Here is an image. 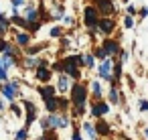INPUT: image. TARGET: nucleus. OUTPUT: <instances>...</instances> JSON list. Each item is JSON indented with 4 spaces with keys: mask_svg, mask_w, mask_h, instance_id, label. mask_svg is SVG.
<instances>
[{
    "mask_svg": "<svg viewBox=\"0 0 148 140\" xmlns=\"http://www.w3.org/2000/svg\"><path fill=\"white\" fill-rule=\"evenodd\" d=\"M81 130H83V134H85L89 140H99V136H97V132H95V126H93V122H89V120H83V122H81Z\"/></svg>",
    "mask_w": 148,
    "mask_h": 140,
    "instance_id": "obj_18",
    "label": "nucleus"
},
{
    "mask_svg": "<svg viewBox=\"0 0 148 140\" xmlns=\"http://www.w3.org/2000/svg\"><path fill=\"white\" fill-rule=\"evenodd\" d=\"M89 93H91V100H93V102H101V100H103V87H101V81L91 79V81H89Z\"/></svg>",
    "mask_w": 148,
    "mask_h": 140,
    "instance_id": "obj_16",
    "label": "nucleus"
},
{
    "mask_svg": "<svg viewBox=\"0 0 148 140\" xmlns=\"http://www.w3.org/2000/svg\"><path fill=\"white\" fill-rule=\"evenodd\" d=\"M128 59H130V51H128V49H122V51H120V55H118V61L126 65V63H128Z\"/></svg>",
    "mask_w": 148,
    "mask_h": 140,
    "instance_id": "obj_35",
    "label": "nucleus"
},
{
    "mask_svg": "<svg viewBox=\"0 0 148 140\" xmlns=\"http://www.w3.org/2000/svg\"><path fill=\"white\" fill-rule=\"evenodd\" d=\"M0 85H2V83H0Z\"/></svg>",
    "mask_w": 148,
    "mask_h": 140,
    "instance_id": "obj_47",
    "label": "nucleus"
},
{
    "mask_svg": "<svg viewBox=\"0 0 148 140\" xmlns=\"http://www.w3.org/2000/svg\"><path fill=\"white\" fill-rule=\"evenodd\" d=\"M138 110H140L142 114H144V112H148V100H144V97H142V100L138 102Z\"/></svg>",
    "mask_w": 148,
    "mask_h": 140,
    "instance_id": "obj_39",
    "label": "nucleus"
},
{
    "mask_svg": "<svg viewBox=\"0 0 148 140\" xmlns=\"http://www.w3.org/2000/svg\"><path fill=\"white\" fill-rule=\"evenodd\" d=\"M138 12H140V8H136L134 4H128V6H126V14H130V16H138Z\"/></svg>",
    "mask_w": 148,
    "mask_h": 140,
    "instance_id": "obj_37",
    "label": "nucleus"
},
{
    "mask_svg": "<svg viewBox=\"0 0 148 140\" xmlns=\"http://www.w3.org/2000/svg\"><path fill=\"white\" fill-rule=\"evenodd\" d=\"M4 110H6V100L0 95V112H4Z\"/></svg>",
    "mask_w": 148,
    "mask_h": 140,
    "instance_id": "obj_43",
    "label": "nucleus"
},
{
    "mask_svg": "<svg viewBox=\"0 0 148 140\" xmlns=\"http://www.w3.org/2000/svg\"><path fill=\"white\" fill-rule=\"evenodd\" d=\"M37 93L41 95V100H43V102H45V100H49V97H55V95H59V91H57L55 83H45V85H37Z\"/></svg>",
    "mask_w": 148,
    "mask_h": 140,
    "instance_id": "obj_15",
    "label": "nucleus"
},
{
    "mask_svg": "<svg viewBox=\"0 0 148 140\" xmlns=\"http://www.w3.org/2000/svg\"><path fill=\"white\" fill-rule=\"evenodd\" d=\"M93 6L97 8V12H99L101 16H112V14L118 12V6H116L114 0H95Z\"/></svg>",
    "mask_w": 148,
    "mask_h": 140,
    "instance_id": "obj_11",
    "label": "nucleus"
},
{
    "mask_svg": "<svg viewBox=\"0 0 148 140\" xmlns=\"http://www.w3.org/2000/svg\"><path fill=\"white\" fill-rule=\"evenodd\" d=\"M99 21H101V14L97 12V8L93 4H87L83 8V27L87 31H93V29L99 27Z\"/></svg>",
    "mask_w": 148,
    "mask_h": 140,
    "instance_id": "obj_4",
    "label": "nucleus"
},
{
    "mask_svg": "<svg viewBox=\"0 0 148 140\" xmlns=\"http://www.w3.org/2000/svg\"><path fill=\"white\" fill-rule=\"evenodd\" d=\"M8 110H10V114H12L14 118H23V116H25V108H23V104H16V102H14V104L8 106Z\"/></svg>",
    "mask_w": 148,
    "mask_h": 140,
    "instance_id": "obj_23",
    "label": "nucleus"
},
{
    "mask_svg": "<svg viewBox=\"0 0 148 140\" xmlns=\"http://www.w3.org/2000/svg\"><path fill=\"white\" fill-rule=\"evenodd\" d=\"M49 37L51 39H63L65 37V27H53L49 31Z\"/></svg>",
    "mask_w": 148,
    "mask_h": 140,
    "instance_id": "obj_27",
    "label": "nucleus"
},
{
    "mask_svg": "<svg viewBox=\"0 0 148 140\" xmlns=\"http://www.w3.org/2000/svg\"><path fill=\"white\" fill-rule=\"evenodd\" d=\"M83 130H79V124H73V132H71V140H83Z\"/></svg>",
    "mask_w": 148,
    "mask_h": 140,
    "instance_id": "obj_32",
    "label": "nucleus"
},
{
    "mask_svg": "<svg viewBox=\"0 0 148 140\" xmlns=\"http://www.w3.org/2000/svg\"><path fill=\"white\" fill-rule=\"evenodd\" d=\"M93 2H95V0H91V4H93Z\"/></svg>",
    "mask_w": 148,
    "mask_h": 140,
    "instance_id": "obj_46",
    "label": "nucleus"
},
{
    "mask_svg": "<svg viewBox=\"0 0 148 140\" xmlns=\"http://www.w3.org/2000/svg\"><path fill=\"white\" fill-rule=\"evenodd\" d=\"M138 16L144 21V19H148V6H140V12H138Z\"/></svg>",
    "mask_w": 148,
    "mask_h": 140,
    "instance_id": "obj_41",
    "label": "nucleus"
},
{
    "mask_svg": "<svg viewBox=\"0 0 148 140\" xmlns=\"http://www.w3.org/2000/svg\"><path fill=\"white\" fill-rule=\"evenodd\" d=\"M6 33H10V29H8V27H2V25H0V39H6Z\"/></svg>",
    "mask_w": 148,
    "mask_h": 140,
    "instance_id": "obj_42",
    "label": "nucleus"
},
{
    "mask_svg": "<svg viewBox=\"0 0 148 140\" xmlns=\"http://www.w3.org/2000/svg\"><path fill=\"white\" fill-rule=\"evenodd\" d=\"M10 4H12V8H21V6H27L29 2H27V0H10Z\"/></svg>",
    "mask_w": 148,
    "mask_h": 140,
    "instance_id": "obj_38",
    "label": "nucleus"
},
{
    "mask_svg": "<svg viewBox=\"0 0 148 140\" xmlns=\"http://www.w3.org/2000/svg\"><path fill=\"white\" fill-rule=\"evenodd\" d=\"M43 104H45V110H47V114H59V95H55V97H49V100H45Z\"/></svg>",
    "mask_w": 148,
    "mask_h": 140,
    "instance_id": "obj_19",
    "label": "nucleus"
},
{
    "mask_svg": "<svg viewBox=\"0 0 148 140\" xmlns=\"http://www.w3.org/2000/svg\"><path fill=\"white\" fill-rule=\"evenodd\" d=\"M35 79L39 81V85L51 83V79H53V69H51V61H47V59H41L39 67L35 69Z\"/></svg>",
    "mask_w": 148,
    "mask_h": 140,
    "instance_id": "obj_5",
    "label": "nucleus"
},
{
    "mask_svg": "<svg viewBox=\"0 0 148 140\" xmlns=\"http://www.w3.org/2000/svg\"><path fill=\"white\" fill-rule=\"evenodd\" d=\"M10 33H14V41H12V43H14L16 47H21L23 51H25L27 47H31V45H33V43H31V37H33V35H29L27 31H18V29H10Z\"/></svg>",
    "mask_w": 148,
    "mask_h": 140,
    "instance_id": "obj_12",
    "label": "nucleus"
},
{
    "mask_svg": "<svg viewBox=\"0 0 148 140\" xmlns=\"http://www.w3.org/2000/svg\"><path fill=\"white\" fill-rule=\"evenodd\" d=\"M0 25H2V27H8V29L12 27V23H10V19H8V16H6V14H4L2 10H0Z\"/></svg>",
    "mask_w": 148,
    "mask_h": 140,
    "instance_id": "obj_36",
    "label": "nucleus"
},
{
    "mask_svg": "<svg viewBox=\"0 0 148 140\" xmlns=\"http://www.w3.org/2000/svg\"><path fill=\"white\" fill-rule=\"evenodd\" d=\"M93 126H95V132H97V136H99V138H110V136L114 134V130H112V124H110L106 118H99V120H95V122H93Z\"/></svg>",
    "mask_w": 148,
    "mask_h": 140,
    "instance_id": "obj_14",
    "label": "nucleus"
},
{
    "mask_svg": "<svg viewBox=\"0 0 148 140\" xmlns=\"http://www.w3.org/2000/svg\"><path fill=\"white\" fill-rule=\"evenodd\" d=\"M41 128L43 130H65L71 124V114H47L41 120Z\"/></svg>",
    "mask_w": 148,
    "mask_h": 140,
    "instance_id": "obj_2",
    "label": "nucleus"
},
{
    "mask_svg": "<svg viewBox=\"0 0 148 140\" xmlns=\"http://www.w3.org/2000/svg\"><path fill=\"white\" fill-rule=\"evenodd\" d=\"M110 110H112V106H110V102H106V100H101V102H91V106H89V116H91L93 120H99V118H106V116L110 114Z\"/></svg>",
    "mask_w": 148,
    "mask_h": 140,
    "instance_id": "obj_9",
    "label": "nucleus"
},
{
    "mask_svg": "<svg viewBox=\"0 0 148 140\" xmlns=\"http://www.w3.org/2000/svg\"><path fill=\"white\" fill-rule=\"evenodd\" d=\"M73 79L69 77V75H65V73H61V75H57V81H55V87H57V91H59V95H65V93H69L71 91V87H73Z\"/></svg>",
    "mask_w": 148,
    "mask_h": 140,
    "instance_id": "obj_13",
    "label": "nucleus"
},
{
    "mask_svg": "<svg viewBox=\"0 0 148 140\" xmlns=\"http://www.w3.org/2000/svg\"><path fill=\"white\" fill-rule=\"evenodd\" d=\"M39 63H41V59H39V57H25V59L21 61V67H23V69H27V71H31V69L35 71V69L39 67Z\"/></svg>",
    "mask_w": 148,
    "mask_h": 140,
    "instance_id": "obj_20",
    "label": "nucleus"
},
{
    "mask_svg": "<svg viewBox=\"0 0 148 140\" xmlns=\"http://www.w3.org/2000/svg\"><path fill=\"white\" fill-rule=\"evenodd\" d=\"M97 29H99V35H101L103 39L112 37V35L116 33V29H118V21H116V16H101Z\"/></svg>",
    "mask_w": 148,
    "mask_h": 140,
    "instance_id": "obj_7",
    "label": "nucleus"
},
{
    "mask_svg": "<svg viewBox=\"0 0 148 140\" xmlns=\"http://www.w3.org/2000/svg\"><path fill=\"white\" fill-rule=\"evenodd\" d=\"M114 65H116V59H106V61H101L99 65H97V77L99 79H103V81H112L114 79Z\"/></svg>",
    "mask_w": 148,
    "mask_h": 140,
    "instance_id": "obj_8",
    "label": "nucleus"
},
{
    "mask_svg": "<svg viewBox=\"0 0 148 140\" xmlns=\"http://www.w3.org/2000/svg\"><path fill=\"white\" fill-rule=\"evenodd\" d=\"M122 25H124V29H134L136 21H134V16H130V14H124V16H122Z\"/></svg>",
    "mask_w": 148,
    "mask_h": 140,
    "instance_id": "obj_30",
    "label": "nucleus"
},
{
    "mask_svg": "<svg viewBox=\"0 0 148 140\" xmlns=\"http://www.w3.org/2000/svg\"><path fill=\"white\" fill-rule=\"evenodd\" d=\"M91 93H89V83L87 81H75L71 91H69V100L75 108H87Z\"/></svg>",
    "mask_w": 148,
    "mask_h": 140,
    "instance_id": "obj_1",
    "label": "nucleus"
},
{
    "mask_svg": "<svg viewBox=\"0 0 148 140\" xmlns=\"http://www.w3.org/2000/svg\"><path fill=\"white\" fill-rule=\"evenodd\" d=\"M51 16H53V21H63L67 14H65V6L61 4V2H57L55 4V8L51 10Z\"/></svg>",
    "mask_w": 148,
    "mask_h": 140,
    "instance_id": "obj_22",
    "label": "nucleus"
},
{
    "mask_svg": "<svg viewBox=\"0 0 148 140\" xmlns=\"http://www.w3.org/2000/svg\"><path fill=\"white\" fill-rule=\"evenodd\" d=\"M10 47H12V41H8V39H0V55H4Z\"/></svg>",
    "mask_w": 148,
    "mask_h": 140,
    "instance_id": "obj_31",
    "label": "nucleus"
},
{
    "mask_svg": "<svg viewBox=\"0 0 148 140\" xmlns=\"http://www.w3.org/2000/svg\"><path fill=\"white\" fill-rule=\"evenodd\" d=\"M14 140H29V128H27V126L18 128V130L14 132Z\"/></svg>",
    "mask_w": 148,
    "mask_h": 140,
    "instance_id": "obj_29",
    "label": "nucleus"
},
{
    "mask_svg": "<svg viewBox=\"0 0 148 140\" xmlns=\"http://www.w3.org/2000/svg\"><path fill=\"white\" fill-rule=\"evenodd\" d=\"M122 77H124V63H120L116 59V65H114V79L122 83Z\"/></svg>",
    "mask_w": 148,
    "mask_h": 140,
    "instance_id": "obj_25",
    "label": "nucleus"
},
{
    "mask_svg": "<svg viewBox=\"0 0 148 140\" xmlns=\"http://www.w3.org/2000/svg\"><path fill=\"white\" fill-rule=\"evenodd\" d=\"M23 108H25V126L31 128L37 120H39V110H37V104L31 102V100H23L21 102Z\"/></svg>",
    "mask_w": 148,
    "mask_h": 140,
    "instance_id": "obj_6",
    "label": "nucleus"
},
{
    "mask_svg": "<svg viewBox=\"0 0 148 140\" xmlns=\"http://www.w3.org/2000/svg\"><path fill=\"white\" fill-rule=\"evenodd\" d=\"M45 43H35V45H31V47H27L25 49V57H37L41 51H45Z\"/></svg>",
    "mask_w": 148,
    "mask_h": 140,
    "instance_id": "obj_21",
    "label": "nucleus"
},
{
    "mask_svg": "<svg viewBox=\"0 0 148 140\" xmlns=\"http://www.w3.org/2000/svg\"><path fill=\"white\" fill-rule=\"evenodd\" d=\"M83 55H85V69H95V61H97L95 55L91 51L89 53H83Z\"/></svg>",
    "mask_w": 148,
    "mask_h": 140,
    "instance_id": "obj_28",
    "label": "nucleus"
},
{
    "mask_svg": "<svg viewBox=\"0 0 148 140\" xmlns=\"http://www.w3.org/2000/svg\"><path fill=\"white\" fill-rule=\"evenodd\" d=\"M120 2H122V4H126V6H128V4H132L130 0H120Z\"/></svg>",
    "mask_w": 148,
    "mask_h": 140,
    "instance_id": "obj_44",
    "label": "nucleus"
},
{
    "mask_svg": "<svg viewBox=\"0 0 148 140\" xmlns=\"http://www.w3.org/2000/svg\"><path fill=\"white\" fill-rule=\"evenodd\" d=\"M0 95L8 104H14V100L21 95V79H8L6 83L0 85Z\"/></svg>",
    "mask_w": 148,
    "mask_h": 140,
    "instance_id": "obj_3",
    "label": "nucleus"
},
{
    "mask_svg": "<svg viewBox=\"0 0 148 140\" xmlns=\"http://www.w3.org/2000/svg\"><path fill=\"white\" fill-rule=\"evenodd\" d=\"M8 81V71L4 69V63H2V57H0V83H6Z\"/></svg>",
    "mask_w": 148,
    "mask_h": 140,
    "instance_id": "obj_33",
    "label": "nucleus"
},
{
    "mask_svg": "<svg viewBox=\"0 0 148 140\" xmlns=\"http://www.w3.org/2000/svg\"><path fill=\"white\" fill-rule=\"evenodd\" d=\"M144 136H146V140H148V128H144Z\"/></svg>",
    "mask_w": 148,
    "mask_h": 140,
    "instance_id": "obj_45",
    "label": "nucleus"
},
{
    "mask_svg": "<svg viewBox=\"0 0 148 140\" xmlns=\"http://www.w3.org/2000/svg\"><path fill=\"white\" fill-rule=\"evenodd\" d=\"M41 27H43V23H33V25H29L27 33H29V35H37V33L41 31Z\"/></svg>",
    "mask_w": 148,
    "mask_h": 140,
    "instance_id": "obj_34",
    "label": "nucleus"
},
{
    "mask_svg": "<svg viewBox=\"0 0 148 140\" xmlns=\"http://www.w3.org/2000/svg\"><path fill=\"white\" fill-rule=\"evenodd\" d=\"M10 23L18 29V31H27L29 29V23H27V19L16 10V8H12V14H10Z\"/></svg>",
    "mask_w": 148,
    "mask_h": 140,
    "instance_id": "obj_17",
    "label": "nucleus"
},
{
    "mask_svg": "<svg viewBox=\"0 0 148 140\" xmlns=\"http://www.w3.org/2000/svg\"><path fill=\"white\" fill-rule=\"evenodd\" d=\"M39 140H59V134H57V130H43Z\"/></svg>",
    "mask_w": 148,
    "mask_h": 140,
    "instance_id": "obj_26",
    "label": "nucleus"
},
{
    "mask_svg": "<svg viewBox=\"0 0 148 140\" xmlns=\"http://www.w3.org/2000/svg\"><path fill=\"white\" fill-rule=\"evenodd\" d=\"M73 25H75V19H73V16H69V14H67V16H65V19H63V27H73Z\"/></svg>",
    "mask_w": 148,
    "mask_h": 140,
    "instance_id": "obj_40",
    "label": "nucleus"
},
{
    "mask_svg": "<svg viewBox=\"0 0 148 140\" xmlns=\"http://www.w3.org/2000/svg\"><path fill=\"white\" fill-rule=\"evenodd\" d=\"M91 53L95 55V59H97L99 63H101V61H106V59H110V57H108V53L103 51V47H101V45H97V47H93V49H91Z\"/></svg>",
    "mask_w": 148,
    "mask_h": 140,
    "instance_id": "obj_24",
    "label": "nucleus"
},
{
    "mask_svg": "<svg viewBox=\"0 0 148 140\" xmlns=\"http://www.w3.org/2000/svg\"><path fill=\"white\" fill-rule=\"evenodd\" d=\"M101 47H103V51L108 53V57H112V59H118V55H120V51H122L120 41H118V39H114V37L103 39V41H101Z\"/></svg>",
    "mask_w": 148,
    "mask_h": 140,
    "instance_id": "obj_10",
    "label": "nucleus"
}]
</instances>
